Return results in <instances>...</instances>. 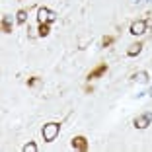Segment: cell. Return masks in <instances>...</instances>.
Wrapping results in <instances>:
<instances>
[{"label": "cell", "mask_w": 152, "mask_h": 152, "mask_svg": "<svg viewBox=\"0 0 152 152\" xmlns=\"http://www.w3.org/2000/svg\"><path fill=\"white\" fill-rule=\"evenodd\" d=\"M150 121H152V113H144V115L134 119V127H137V129H146V127L150 125Z\"/></svg>", "instance_id": "obj_4"}, {"label": "cell", "mask_w": 152, "mask_h": 152, "mask_svg": "<svg viewBox=\"0 0 152 152\" xmlns=\"http://www.w3.org/2000/svg\"><path fill=\"white\" fill-rule=\"evenodd\" d=\"M133 80L134 82H140V84H146V82H148V72H144V70L134 72V74H133Z\"/></svg>", "instance_id": "obj_7"}, {"label": "cell", "mask_w": 152, "mask_h": 152, "mask_svg": "<svg viewBox=\"0 0 152 152\" xmlns=\"http://www.w3.org/2000/svg\"><path fill=\"white\" fill-rule=\"evenodd\" d=\"M39 84H41V78H37V76H33V78L27 80V86H29V88H35V86H39Z\"/></svg>", "instance_id": "obj_13"}, {"label": "cell", "mask_w": 152, "mask_h": 152, "mask_svg": "<svg viewBox=\"0 0 152 152\" xmlns=\"http://www.w3.org/2000/svg\"><path fill=\"white\" fill-rule=\"evenodd\" d=\"M58 131H61V125H58V123H47V125H43V131H41L43 140L45 142H53L58 137Z\"/></svg>", "instance_id": "obj_1"}, {"label": "cell", "mask_w": 152, "mask_h": 152, "mask_svg": "<svg viewBox=\"0 0 152 152\" xmlns=\"http://www.w3.org/2000/svg\"><path fill=\"white\" fill-rule=\"evenodd\" d=\"M137 2H146V0H137Z\"/></svg>", "instance_id": "obj_16"}, {"label": "cell", "mask_w": 152, "mask_h": 152, "mask_svg": "<svg viewBox=\"0 0 152 152\" xmlns=\"http://www.w3.org/2000/svg\"><path fill=\"white\" fill-rule=\"evenodd\" d=\"M57 12H53V10H49V8H39L37 10V22L39 23H53V22H57Z\"/></svg>", "instance_id": "obj_2"}, {"label": "cell", "mask_w": 152, "mask_h": 152, "mask_svg": "<svg viewBox=\"0 0 152 152\" xmlns=\"http://www.w3.org/2000/svg\"><path fill=\"white\" fill-rule=\"evenodd\" d=\"M105 72H107V64L103 63V64H99V66H96L94 70L90 72V74H88V80H96V78H99V76H103Z\"/></svg>", "instance_id": "obj_6"}, {"label": "cell", "mask_w": 152, "mask_h": 152, "mask_svg": "<svg viewBox=\"0 0 152 152\" xmlns=\"http://www.w3.org/2000/svg\"><path fill=\"white\" fill-rule=\"evenodd\" d=\"M22 150H23V152H35V150H37V144L33 142V140H29L27 144H23Z\"/></svg>", "instance_id": "obj_12"}, {"label": "cell", "mask_w": 152, "mask_h": 152, "mask_svg": "<svg viewBox=\"0 0 152 152\" xmlns=\"http://www.w3.org/2000/svg\"><path fill=\"white\" fill-rule=\"evenodd\" d=\"M51 33V29H49V23H39V29H37V35L39 37H47Z\"/></svg>", "instance_id": "obj_9"}, {"label": "cell", "mask_w": 152, "mask_h": 152, "mask_svg": "<svg viewBox=\"0 0 152 152\" xmlns=\"http://www.w3.org/2000/svg\"><path fill=\"white\" fill-rule=\"evenodd\" d=\"M72 148H74V150H80V152L88 150V140H86L84 137H74V139H72Z\"/></svg>", "instance_id": "obj_5"}, {"label": "cell", "mask_w": 152, "mask_h": 152, "mask_svg": "<svg viewBox=\"0 0 152 152\" xmlns=\"http://www.w3.org/2000/svg\"><path fill=\"white\" fill-rule=\"evenodd\" d=\"M113 41H115V37H113V35H105V37L102 39V45H103V47H109Z\"/></svg>", "instance_id": "obj_14"}, {"label": "cell", "mask_w": 152, "mask_h": 152, "mask_svg": "<svg viewBox=\"0 0 152 152\" xmlns=\"http://www.w3.org/2000/svg\"><path fill=\"white\" fill-rule=\"evenodd\" d=\"M144 22H146V27H150V29H152V14L148 16V20H144Z\"/></svg>", "instance_id": "obj_15"}, {"label": "cell", "mask_w": 152, "mask_h": 152, "mask_svg": "<svg viewBox=\"0 0 152 152\" xmlns=\"http://www.w3.org/2000/svg\"><path fill=\"white\" fill-rule=\"evenodd\" d=\"M16 22L18 23H26L27 22V10H18V12H16Z\"/></svg>", "instance_id": "obj_11"}, {"label": "cell", "mask_w": 152, "mask_h": 152, "mask_svg": "<svg viewBox=\"0 0 152 152\" xmlns=\"http://www.w3.org/2000/svg\"><path fill=\"white\" fill-rule=\"evenodd\" d=\"M2 31L4 33H12V23H10L8 16H2Z\"/></svg>", "instance_id": "obj_10"}, {"label": "cell", "mask_w": 152, "mask_h": 152, "mask_svg": "<svg viewBox=\"0 0 152 152\" xmlns=\"http://www.w3.org/2000/svg\"><path fill=\"white\" fill-rule=\"evenodd\" d=\"M140 51H142V43H134L127 49V55L129 57H137V55H140Z\"/></svg>", "instance_id": "obj_8"}, {"label": "cell", "mask_w": 152, "mask_h": 152, "mask_svg": "<svg viewBox=\"0 0 152 152\" xmlns=\"http://www.w3.org/2000/svg\"><path fill=\"white\" fill-rule=\"evenodd\" d=\"M146 22L144 20H134L133 23H131V27H129V31L133 33V35H142V33H146Z\"/></svg>", "instance_id": "obj_3"}]
</instances>
